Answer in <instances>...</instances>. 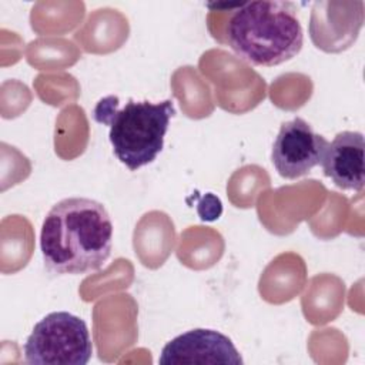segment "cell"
I'll return each instance as SVG.
<instances>
[{
	"instance_id": "obj_7",
	"label": "cell",
	"mask_w": 365,
	"mask_h": 365,
	"mask_svg": "<svg viewBox=\"0 0 365 365\" xmlns=\"http://www.w3.org/2000/svg\"><path fill=\"white\" fill-rule=\"evenodd\" d=\"M324 174L341 190L361 191L365 174V140L359 131L338 133L321 161Z\"/></svg>"
},
{
	"instance_id": "obj_5",
	"label": "cell",
	"mask_w": 365,
	"mask_h": 365,
	"mask_svg": "<svg viewBox=\"0 0 365 365\" xmlns=\"http://www.w3.org/2000/svg\"><path fill=\"white\" fill-rule=\"evenodd\" d=\"M328 143L324 135L312 130L309 123L295 117L281 124L272 145V164L281 177L299 178L321 165Z\"/></svg>"
},
{
	"instance_id": "obj_2",
	"label": "cell",
	"mask_w": 365,
	"mask_h": 365,
	"mask_svg": "<svg viewBox=\"0 0 365 365\" xmlns=\"http://www.w3.org/2000/svg\"><path fill=\"white\" fill-rule=\"evenodd\" d=\"M230 48L252 66L274 67L295 57L304 30L291 1L258 0L237 4L225 23Z\"/></svg>"
},
{
	"instance_id": "obj_4",
	"label": "cell",
	"mask_w": 365,
	"mask_h": 365,
	"mask_svg": "<svg viewBox=\"0 0 365 365\" xmlns=\"http://www.w3.org/2000/svg\"><path fill=\"white\" fill-rule=\"evenodd\" d=\"M93 344L87 324L67 311L41 318L24 344V361L38 365H86Z\"/></svg>"
},
{
	"instance_id": "obj_8",
	"label": "cell",
	"mask_w": 365,
	"mask_h": 365,
	"mask_svg": "<svg viewBox=\"0 0 365 365\" xmlns=\"http://www.w3.org/2000/svg\"><path fill=\"white\" fill-rule=\"evenodd\" d=\"M197 212L202 221H214L220 218L222 212L221 200L212 192H207L200 198L197 204Z\"/></svg>"
},
{
	"instance_id": "obj_1",
	"label": "cell",
	"mask_w": 365,
	"mask_h": 365,
	"mask_svg": "<svg viewBox=\"0 0 365 365\" xmlns=\"http://www.w3.org/2000/svg\"><path fill=\"white\" fill-rule=\"evenodd\" d=\"M113 222L106 207L91 198L71 197L54 204L40 232L47 271L58 275L98 271L111 254Z\"/></svg>"
},
{
	"instance_id": "obj_3",
	"label": "cell",
	"mask_w": 365,
	"mask_h": 365,
	"mask_svg": "<svg viewBox=\"0 0 365 365\" xmlns=\"http://www.w3.org/2000/svg\"><path fill=\"white\" fill-rule=\"evenodd\" d=\"M175 114L174 103L134 101L130 98L118 108V97L107 96L94 107L97 123L108 125V138L115 157L131 171L153 163L164 147L170 118Z\"/></svg>"
},
{
	"instance_id": "obj_6",
	"label": "cell",
	"mask_w": 365,
	"mask_h": 365,
	"mask_svg": "<svg viewBox=\"0 0 365 365\" xmlns=\"http://www.w3.org/2000/svg\"><path fill=\"white\" fill-rule=\"evenodd\" d=\"M158 362L163 365H241L242 358L227 335L215 329L195 328L167 342Z\"/></svg>"
}]
</instances>
